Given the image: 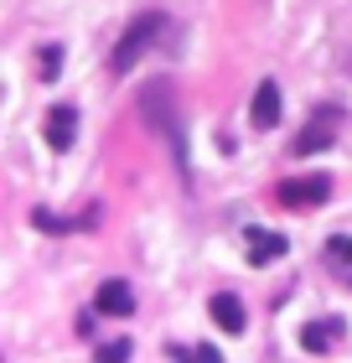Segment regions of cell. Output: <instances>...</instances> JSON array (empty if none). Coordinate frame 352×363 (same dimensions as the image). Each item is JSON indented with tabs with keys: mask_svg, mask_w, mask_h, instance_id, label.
Here are the masks:
<instances>
[{
	"mask_svg": "<svg viewBox=\"0 0 352 363\" xmlns=\"http://www.w3.org/2000/svg\"><path fill=\"white\" fill-rule=\"evenodd\" d=\"M161 37H166V16H161V11H145V16H135V21L125 26L120 47H114L109 68H114V73H130V68H135V62L150 52V47L161 42Z\"/></svg>",
	"mask_w": 352,
	"mask_h": 363,
	"instance_id": "6da1fadb",
	"label": "cell"
},
{
	"mask_svg": "<svg viewBox=\"0 0 352 363\" xmlns=\"http://www.w3.org/2000/svg\"><path fill=\"white\" fill-rule=\"evenodd\" d=\"M140 109L150 114V125H156L161 135H171V156H176L181 177H187V140H181V120H176V94H171V84H150V89L140 94Z\"/></svg>",
	"mask_w": 352,
	"mask_h": 363,
	"instance_id": "7a4b0ae2",
	"label": "cell"
},
{
	"mask_svg": "<svg viewBox=\"0 0 352 363\" xmlns=\"http://www.w3.org/2000/svg\"><path fill=\"white\" fill-rule=\"evenodd\" d=\"M331 197V177H290V182H280V192H275V203L280 208H316V203H327Z\"/></svg>",
	"mask_w": 352,
	"mask_h": 363,
	"instance_id": "3957f363",
	"label": "cell"
},
{
	"mask_svg": "<svg viewBox=\"0 0 352 363\" xmlns=\"http://www.w3.org/2000/svg\"><path fill=\"white\" fill-rule=\"evenodd\" d=\"M337 125H342V109H316V120L300 130L295 151L311 156V151H322V145H331V140H337Z\"/></svg>",
	"mask_w": 352,
	"mask_h": 363,
	"instance_id": "277c9868",
	"label": "cell"
},
{
	"mask_svg": "<svg viewBox=\"0 0 352 363\" xmlns=\"http://www.w3.org/2000/svg\"><path fill=\"white\" fill-rule=\"evenodd\" d=\"M285 255H290V239L275 234V228H254L249 234V265H275Z\"/></svg>",
	"mask_w": 352,
	"mask_h": 363,
	"instance_id": "5b68a950",
	"label": "cell"
},
{
	"mask_svg": "<svg viewBox=\"0 0 352 363\" xmlns=\"http://www.w3.org/2000/svg\"><path fill=\"white\" fill-rule=\"evenodd\" d=\"M93 306L104 311V317H130V311H135V291H130L125 280H98Z\"/></svg>",
	"mask_w": 352,
	"mask_h": 363,
	"instance_id": "8992f818",
	"label": "cell"
},
{
	"mask_svg": "<svg viewBox=\"0 0 352 363\" xmlns=\"http://www.w3.org/2000/svg\"><path fill=\"white\" fill-rule=\"evenodd\" d=\"M73 130H78V109L73 104H52L47 109V145H52V151H68Z\"/></svg>",
	"mask_w": 352,
	"mask_h": 363,
	"instance_id": "52a82bcc",
	"label": "cell"
},
{
	"mask_svg": "<svg viewBox=\"0 0 352 363\" xmlns=\"http://www.w3.org/2000/svg\"><path fill=\"white\" fill-rule=\"evenodd\" d=\"M208 306H212V322L223 327V333H244V322H249V317H244V301H239L233 291H217Z\"/></svg>",
	"mask_w": 352,
	"mask_h": 363,
	"instance_id": "ba28073f",
	"label": "cell"
},
{
	"mask_svg": "<svg viewBox=\"0 0 352 363\" xmlns=\"http://www.w3.org/2000/svg\"><path fill=\"white\" fill-rule=\"evenodd\" d=\"M249 114H254V130H275L280 125V89L270 84V78L254 89V109H249Z\"/></svg>",
	"mask_w": 352,
	"mask_h": 363,
	"instance_id": "9c48e42d",
	"label": "cell"
},
{
	"mask_svg": "<svg viewBox=\"0 0 352 363\" xmlns=\"http://www.w3.org/2000/svg\"><path fill=\"white\" fill-rule=\"evenodd\" d=\"M337 337H342V322H337V317H331V322H311L306 333H300V342H306V353H327V348H331Z\"/></svg>",
	"mask_w": 352,
	"mask_h": 363,
	"instance_id": "30bf717a",
	"label": "cell"
},
{
	"mask_svg": "<svg viewBox=\"0 0 352 363\" xmlns=\"http://www.w3.org/2000/svg\"><path fill=\"white\" fill-rule=\"evenodd\" d=\"M130 353H135V342H130V337H114V342H98V358H104V363H114V358H130Z\"/></svg>",
	"mask_w": 352,
	"mask_h": 363,
	"instance_id": "8fae6325",
	"label": "cell"
},
{
	"mask_svg": "<svg viewBox=\"0 0 352 363\" xmlns=\"http://www.w3.org/2000/svg\"><path fill=\"white\" fill-rule=\"evenodd\" d=\"M327 259H337V265H352V234H337L327 244Z\"/></svg>",
	"mask_w": 352,
	"mask_h": 363,
	"instance_id": "7c38bea8",
	"label": "cell"
},
{
	"mask_svg": "<svg viewBox=\"0 0 352 363\" xmlns=\"http://www.w3.org/2000/svg\"><path fill=\"white\" fill-rule=\"evenodd\" d=\"M31 218H37L42 228H52V234H68V228H78L73 218H57V213H42V208H37V213H31Z\"/></svg>",
	"mask_w": 352,
	"mask_h": 363,
	"instance_id": "4fadbf2b",
	"label": "cell"
},
{
	"mask_svg": "<svg viewBox=\"0 0 352 363\" xmlns=\"http://www.w3.org/2000/svg\"><path fill=\"white\" fill-rule=\"evenodd\" d=\"M57 62H62V52L47 47V52H42V78H57Z\"/></svg>",
	"mask_w": 352,
	"mask_h": 363,
	"instance_id": "5bb4252c",
	"label": "cell"
}]
</instances>
